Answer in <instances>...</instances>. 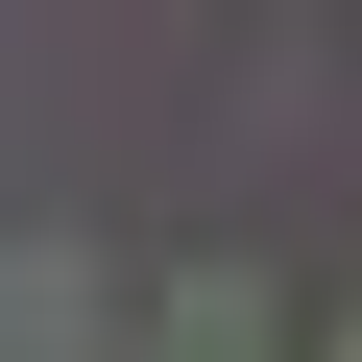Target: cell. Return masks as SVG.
Instances as JSON below:
<instances>
[{"label":"cell","instance_id":"obj_2","mask_svg":"<svg viewBox=\"0 0 362 362\" xmlns=\"http://www.w3.org/2000/svg\"><path fill=\"white\" fill-rule=\"evenodd\" d=\"M73 314H97V266H73V242H0V338H73Z\"/></svg>","mask_w":362,"mask_h":362},{"label":"cell","instance_id":"obj_1","mask_svg":"<svg viewBox=\"0 0 362 362\" xmlns=\"http://www.w3.org/2000/svg\"><path fill=\"white\" fill-rule=\"evenodd\" d=\"M169 362H266V266H194L169 290Z\"/></svg>","mask_w":362,"mask_h":362}]
</instances>
